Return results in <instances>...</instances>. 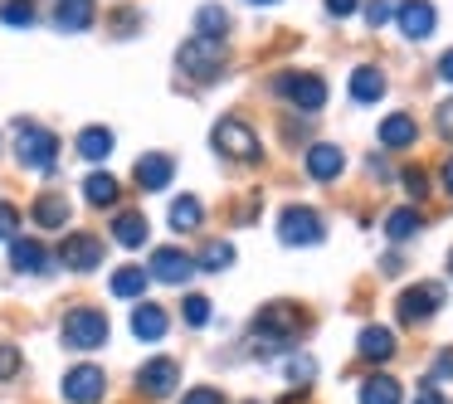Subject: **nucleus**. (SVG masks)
<instances>
[{"label":"nucleus","mask_w":453,"mask_h":404,"mask_svg":"<svg viewBox=\"0 0 453 404\" xmlns=\"http://www.w3.org/2000/svg\"><path fill=\"white\" fill-rule=\"evenodd\" d=\"M93 15H98L93 0H54L50 20H54V30H64V34H83L93 25Z\"/></svg>","instance_id":"2eb2a0df"},{"label":"nucleus","mask_w":453,"mask_h":404,"mask_svg":"<svg viewBox=\"0 0 453 404\" xmlns=\"http://www.w3.org/2000/svg\"><path fill=\"white\" fill-rule=\"evenodd\" d=\"M229 263H234V244H225V239H210L196 258V268H205V273H225Z\"/></svg>","instance_id":"7c9ffc66"},{"label":"nucleus","mask_w":453,"mask_h":404,"mask_svg":"<svg viewBox=\"0 0 453 404\" xmlns=\"http://www.w3.org/2000/svg\"><path fill=\"white\" fill-rule=\"evenodd\" d=\"M303 166H307V176H312V180H336L346 171V151L332 147V141H312L307 156H303Z\"/></svg>","instance_id":"4468645a"},{"label":"nucleus","mask_w":453,"mask_h":404,"mask_svg":"<svg viewBox=\"0 0 453 404\" xmlns=\"http://www.w3.org/2000/svg\"><path fill=\"white\" fill-rule=\"evenodd\" d=\"M395 20H400L404 40H429L434 25H439V11H434L429 0H400L395 5Z\"/></svg>","instance_id":"ddd939ff"},{"label":"nucleus","mask_w":453,"mask_h":404,"mask_svg":"<svg viewBox=\"0 0 453 404\" xmlns=\"http://www.w3.org/2000/svg\"><path fill=\"white\" fill-rule=\"evenodd\" d=\"M180 316H186V326H205L210 322V297L190 293L186 302H180Z\"/></svg>","instance_id":"72a5a7b5"},{"label":"nucleus","mask_w":453,"mask_h":404,"mask_svg":"<svg viewBox=\"0 0 453 404\" xmlns=\"http://www.w3.org/2000/svg\"><path fill=\"white\" fill-rule=\"evenodd\" d=\"M59 341L69 351H98V346H108V316L98 307H73L59 322Z\"/></svg>","instance_id":"7ed1b4c3"},{"label":"nucleus","mask_w":453,"mask_h":404,"mask_svg":"<svg viewBox=\"0 0 453 404\" xmlns=\"http://www.w3.org/2000/svg\"><path fill=\"white\" fill-rule=\"evenodd\" d=\"M11 263L15 273H50V248L40 244V239H11Z\"/></svg>","instance_id":"6ab92c4d"},{"label":"nucleus","mask_w":453,"mask_h":404,"mask_svg":"<svg viewBox=\"0 0 453 404\" xmlns=\"http://www.w3.org/2000/svg\"><path fill=\"white\" fill-rule=\"evenodd\" d=\"M322 5H326V15L346 20V15H356V5H361V0H322Z\"/></svg>","instance_id":"79ce46f5"},{"label":"nucleus","mask_w":453,"mask_h":404,"mask_svg":"<svg viewBox=\"0 0 453 404\" xmlns=\"http://www.w3.org/2000/svg\"><path fill=\"white\" fill-rule=\"evenodd\" d=\"M414 404H443L439 385H434V380H419V390H414Z\"/></svg>","instance_id":"a19ab883"},{"label":"nucleus","mask_w":453,"mask_h":404,"mask_svg":"<svg viewBox=\"0 0 453 404\" xmlns=\"http://www.w3.org/2000/svg\"><path fill=\"white\" fill-rule=\"evenodd\" d=\"M449 278H453V248H449Z\"/></svg>","instance_id":"09e8293b"},{"label":"nucleus","mask_w":453,"mask_h":404,"mask_svg":"<svg viewBox=\"0 0 453 404\" xmlns=\"http://www.w3.org/2000/svg\"><path fill=\"white\" fill-rule=\"evenodd\" d=\"M64 400L69 404H103V394H108V375L98 370V365H73L69 375H64Z\"/></svg>","instance_id":"1a4fd4ad"},{"label":"nucleus","mask_w":453,"mask_h":404,"mask_svg":"<svg viewBox=\"0 0 453 404\" xmlns=\"http://www.w3.org/2000/svg\"><path fill=\"white\" fill-rule=\"evenodd\" d=\"M147 268H118V273H112V297H132V302H142V293H147Z\"/></svg>","instance_id":"c756f323"},{"label":"nucleus","mask_w":453,"mask_h":404,"mask_svg":"<svg viewBox=\"0 0 453 404\" xmlns=\"http://www.w3.org/2000/svg\"><path fill=\"white\" fill-rule=\"evenodd\" d=\"M439 307H443V283H414V287L400 293V322L404 326H424Z\"/></svg>","instance_id":"6e6552de"},{"label":"nucleus","mask_w":453,"mask_h":404,"mask_svg":"<svg viewBox=\"0 0 453 404\" xmlns=\"http://www.w3.org/2000/svg\"><path fill=\"white\" fill-rule=\"evenodd\" d=\"M419 229H424V215L414 205H400V210L385 215V239H390V244H404V239H414Z\"/></svg>","instance_id":"5701e85b"},{"label":"nucleus","mask_w":453,"mask_h":404,"mask_svg":"<svg viewBox=\"0 0 453 404\" xmlns=\"http://www.w3.org/2000/svg\"><path fill=\"white\" fill-rule=\"evenodd\" d=\"M35 15H40V11H35V0H5V5H0V20L15 25V30H30Z\"/></svg>","instance_id":"2f4dec72"},{"label":"nucleus","mask_w":453,"mask_h":404,"mask_svg":"<svg viewBox=\"0 0 453 404\" xmlns=\"http://www.w3.org/2000/svg\"><path fill=\"white\" fill-rule=\"evenodd\" d=\"M132 176H137V186H142V190H166V186H171V176H176V161H171L166 151H147V156H137Z\"/></svg>","instance_id":"dca6fc26"},{"label":"nucleus","mask_w":453,"mask_h":404,"mask_svg":"<svg viewBox=\"0 0 453 404\" xmlns=\"http://www.w3.org/2000/svg\"><path fill=\"white\" fill-rule=\"evenodd\" d=\"M180 404H225V394H219V390H210V385H196V390H186V394H180Z\"/></svg>","instance_id":"4c0bfd02"},{"label":"nucleus","mask_w":453,"mask_h":404,"mask_svg":"<svg viewBox=\"0 0 453 404\" xmlns=\"http://www.w3.org/2000/svg\"><path fill=\"white\" fill-rule=\"evenodd\" d=\"M54 258H59L64 268H73V273H93V268L103 263V239L98 234H83V229H79V234H64V244H59V254H54Z\"/></svg>","instance_id":"9b49d317"},{"label":"nucleus","mask_w":453,"mask_h":404,"mask_svg":"<svg viewBox=\"0 0 453 404\" xmlns=\"http://www.w3.org/2000/svg\"><path fill=\"white\" fill-rule=\"evenodd\" d=\"M273 93L288 98L293 108H303V112H322L326 108V79L322 73H278Z\"/></svg>","instance_id":"0eeeda50"},{"label":"nucleus","mask_w":453,"mask_h":404,"mask_svg":"<svg viewBox=\"0 0 453 404\" xmlns=\"http://www.w3.org/2000/svg\"><path fill=\"white\" fill-rule=\"evenodd\" d=\"M30 215H35V225H40V229H64V225H69V200H64L59 190H44V195L35 200Z\"/></svg>","instance_id":"4be33fe9"},{"label":"nucleus","mask_w":453,"mask_h":404,"mask_svg":"<svg viewBox=\"0 0 453 404\" xmlns=\"http://www.w3.org/2000/svg\"><path fill=\"white\" fill-rule=\"evenodd\" d=\"M200 225H205V205H200L196 195L171 200V229H176V234H196Z\"/></svg>","instance_id":"a878e982"},{"label":"nucleus","mask_w":453,"mask_h":404,"mask_svg":"<svg viewBox=\"0 0 453 404\" xmlns=\"http://www.w3.org/2000/svg\"><path fill=\"white\" fill-rule=\"evenodd\" d=\"M15 229H20V210L0 205V239H15Z\"/></svg>","instance_id":"58836bf2"},{"label":"nucleus","mask_w":453,"mask_h":404,"mask_svg":"<svg viewBox=\"0 0 453 404\" xmlns=\"http://www.w3.org/2000/svg\"><path fill=\"white\" fill-rule=\"evenodd\" d=\"M429 380H434V385H439V380H453V351H439V361H434Z\"/></svg>","instance_id":"ea45409f"},{"label":"nucleus","mask_w":453,"mask_h":404,"mask_svg":"<svg viewBox=\"0 0 453 404\" xmlns=\"http://www.w3.org/2000/svg\"><path fill=\"white\" fill-rule=\"evenodd\" d=\"M380 268L395 278V273H404V258H400V254H385V263H380Z\"/></svg>","instance_id":"c03bdc74"},{"label":"nucleus","mask_w":453,"mask_h":404,"mask_svg":"<svg viewBox=\"0 0 453 404\" xmlns=\"http://www.w3.org/2000/svg\"><path fill=\"white\" fill-rule=\"evenodd\" d=\"M278 239H283L288 248H312L326 239V225L312 205H283V215H278Z\"/></svg>","instance_id":"39448f33"},{"label":"nucleus","mask_w":453,"mask_h":404,"mask_svg":"<svg viewBox=\"0 0 453 404\" xmlns=\"http://www.w3.org/2000/svg\"><path fill=\"white\" fill-rule=\"evenodd\" d=\"M79 156L83 161H108L112 156V132L108 127H83L79 132Z\"/></svg>","instance_id":"c85d7f7f"},{"label":"nucleus","mask_w":453,"mask_h":404,"mask_svg":"<svg viewBox=\"0 0 453 404\" xmlns=\"http://www.w3.org/2000/svg\"><path fill=\"white\" fill-rule=\"evenodd\" d=\"M434 122H439V132H443V137L453 141V98H449V103H443V108H439V118H434Z\"/></svg>","instance_id":"37998d69"},{"label":"nucleus","mask_w":453,"mask_h":404,"mask_svg":"<svg viewBox=\"0 0 453 404\" xmlns=\"http://www.w3.org/2000/svg\"><path fill=\"white\" fill-rule=\"evenodd\" d=\"M400 186L410 190V200H424V195H429V171H424V166L400 171Z\"/></svg>","instance_id":"f704fd0d"},{"label":"nucleus","mask_w":453,"mask_h":404,"mask_svg":"<svg viewBox=\"0 0 453 404\" xmlns=\"http://www.w3.org/2000/svg\"><path fill=\"white\" fill-rule=\"evenodd\" d=\"M395 5H400V0H365V20H371V30H380V25L390 20Z\"/></svg>","instance_id":"e433bc0d"},{"label":"nucleus","mask_w":453,"mask_h":404,"mask_svg":"<svg viewBox=\"0 0 453 404\" xmlns=\"http://www.w3.org/2000/svg\"><path fill=\"white\" fill-rule=\"evenodd\" d=\"M196 34L200 40H225L229 34V11L225 5H200L196 11Z\"/></svg>","instance_id":"cd10ccee"},{"label":"nucleus","mask_w":453,"mask_h":404,"mask_svg":"<svg viewBox=\"0 0 453 404\" xmlns=\"http://www.w3.org/2000/svg\"><path fill=\"white\" fill-rule=\"evenodd\" d=\"M443 190H449V195H453V156L443 161Z\"/></svg>","instance_id":"49530a36"},{"label":"nucleus","mask_w":453,"mask_h":404,"mask_svg":"<svg viewBox=\"0 0 453 404\" xmlns=\"http://www.w3.org/2000/svg\"><path fill=\"white\" fill-rule=\"evenodd\" d=\"M356 351L365 355V361H375V365H385L400 346H395V332L390 326H361V336H356Z\"/></svg>","instance_id":"412c9836"},{"label":"nucleus","mask_w":453,"mask_h":404,"mask_svg":"<svg viewBox=\"0 0 453 404\" xmlns=\"http://www.w3.org/2000/svg\"><path fill=\"white\" fill-rule=\"evenodd\" d=\"M210 141H215V151L229 161H258V132L249 127L244 118H219L215 132H210Z\"/></svg>","instance_id":"423d86ee"},{"label":"nucleus","mask_w":453,"mask_h":404,"mask_svg":"<svg viewBox=\"0 0 453 404\" xmlns=\"http://www.w3.org/2000/svg\"><path fill=\"white\" fill-rule=\"evenodd\" d=\"M176 385H180V361H171V355H157L137 370V390L147 400H166V394H176Z\"/></svg>","instance_id":"9d476101"},{"label":"nucleus","mask_w":453,"mask_h":404,"mask_svg":"<svg viewBox=\"0 0 453 404\" xmlns=\"http://www.w3.org/2000/svg\"><path fill=\"white\" fill-rule=\"evenodd\" d=\"M147 215H137V210H122L118 219H112V239H118L122 248H142L147 244Z\"/></svg>","instance_id":"b1692460"},{"label":"nucleus","mask_w":453,"mask_h":404,"mask_svg":"<svg viewBox=\"0 0 453 404\" xmlns=\"http://www.w3.org/2000/svg\"><path fill=\"white\" fill-rule=\"evenodd\" d=\"M419 141V122L410 118V112H390V118H380V147L385 151H404Z\"/></svg>","instance_id":"a211bd4d"},{"label":"nucleus","mask_w":453,"mask_h":404,"mask_svg":"<svg viewBox=\"0 0 453 404\" xmlns=\"http://www.w3.org/2000/svg\"><path fill=\"white\" fill-rule=\"evenodd\" d=\"M176 64H180L186 79L215 83L219 73H225V64H229V50H225V40H200V34H190V40L176 50Z\"/></svg>","instance_id":"f03ea898"},{"label":"nucleus","mask_w":453,"mask_h":404,"mask_svg":"<svg viewBox=\"0 0 453 404\" xmlns=\"http://www.w3.org/2000/svg\"><path fill=\"white\" fill-rule=\"evenodd\" d=\"M297 326H303L297 307H288V302L258 307V316L249 322V336H254V355H258V361H273V355L293 351V346H297Z\"/></svg>","instance_id":"f257e3e1"},{"label":"nucleus","mask_w":453,"mask_h":404,"mask_svg":"<svg viewBox=\"0 0 453 404\" xmlns=\"http://www.w3.org/2000/svg\"><path fill=\"white\" fill-rule=\"evenodd\" d=\"M15 156L25 171H54L59 161V137L40 122H15Z\"/></svg>","instance_id":"20e7f679"},{"label":"nucleus","mask_w":453,"mask_h":404,"mask_svg":"<svg viewBox=\"0 0 453 404\" xmlns=\"http://www.w3.org/2000/svg\"><path fill=\"white\" fill-rule=\"evenodd\" d=\"M404 394H400V380L395 375H371V380L361 385V404H400Z\"/></svg>","instance_id":"bb28decb"},{"label":"nucleus","mask_w":453,"mask_h":404,"mask_svg":"<svg viewBox=\"0 0 453 404\" xmlns=\"http://www.w3.org/2000/svg\"><path fill=\"white\" fill-rule=\"evenodd\" d=\"M147 278H157V283L180 287V283H190V278H196V258H190V254H180V248H157V254H151Z\"/></svg>","instance_id":"f8f14e48"},{"label":"nucleus","mask_w":453,"mask_h":404,"mask_svg":"<svg viewBox=\"0 0 453 404\" xmlns=\"http://www.w3.org/2000/svg\"><path fill=\"white\" fill-rule=\"evenodd\" d=\"M15 375H20V346L0 341V385H5V380H15Z\"/></svg>","instance_id":"c9c22d12"},{"label":"nucleus","mask_w":453,"mask_h":404,"mask_svg":"<svg viewBox=\"0 0 453 404\" xmlns=\"http://www.w3.org/2000/svg\"><path fill=\"white\" fill-rule=\"evenodd\" d=\"M166 332H171L166 307H157V302H137V307H132V336H137V341H161Z\"/></svg>","instance_id":"f3484780"},{"label":"nucleus","mask_w":453,"mask_h":404,"mask_svg":"<svg viewBox=\"0 0 453 404\" xmlns=\"http://www.w3.org/2000/svg\"><path fill=\"white\" fill-rule=\"evenodd\" d=\"M312 375H317V361L307 351L288 355V380H293V390H307V385H312Z\"/></svg>","instance_id":"473e14b6"},{"label":"nucleus","mask_w":453,"mask_h":404,"mask_svg":"<svg viewBox=\"0 0 453 404\" xmlns=\"http://www.w3.org/2000/svg\"><path fill=\"white\" fill-rule=\"evenodd\" d=\"M439 79H443V83H453V50L439 59Z\"/></svg>","instance_id":"a18cd8bd"},{"label":"nucleus","mask_w":453,"mask_h":404,"mask_svg":"<svg viewBox=\"0 0 453 404\" xmlns=\"http://www.w3.org/2000/svg\"><path fill=\"white\" fill-rule=\"evenodd\" d=\"M249 5H278V0H249Z\"/></svg>","instance_id":"de8ad7c7"},{"label":"nucleus","mask_w":453,"mask_h":404,"mask_svg":"<svg viewBox=\"0 0 453 404\" xmlns=\"http://www.w3.org/2000/svg\"><path fill=\"white\" fill-rule=\"evenodd\" d=\"M83 200H88V205H98V210H112L122 200V186L108 176V171H93V176L83 180Z\"/></svg>","instance_id":"393cba45"},{"label":"nucleus","mask_w":453,"mask_h":404,"mask_svg":"<svg viewBox=\"0 0 453 404\" xmlns=\"http://www.w3.org/2000/svg\"><path fill=\"white\" fill-rule=\"evenodd\" d=\"M385 73L375 69V64H361V69H351V103H361V108H371V103L385 98Z\"/></svg>","instance_id":"aec40b11"}]
</instances>
